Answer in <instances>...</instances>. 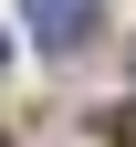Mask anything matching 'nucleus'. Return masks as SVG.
Listing matches in <instances>:
<instances>
[{
	"mask_svg": "<svg viewBox=\"0 0 136 147\" xmlns=\"http://www.w3.org/2000/svg\"><path fill=\"white\" fill-rule=\"evenodd\" d=\"M21 21H31V42H42V53H63V63H73V53L105 32V0H21Z\"/></svg>",
	"mask_w": 136,
	"mask_h": 147,
	"instance_id": "1",
	"label": "nucleus"
},
{
	"mask_svg": "<svg viewBox=\"0 0 136 147\" xmlns=\"http://www.w3.org/2000/svg\"><path fill=\"white\" fill-rule=\"evenodd\" d=\"M0 63H11V32H0Z\"/></svg>",
	"mask_w": 136,
	"mask_h": 147,
	"instance_id": "2",
	"label": "nucleus"
}]
</instances>
